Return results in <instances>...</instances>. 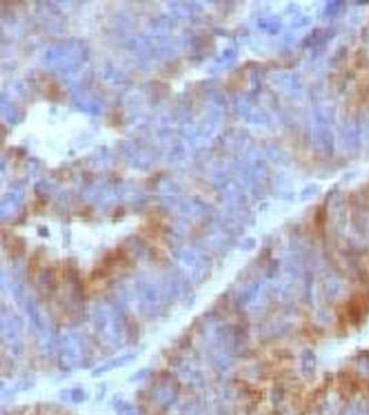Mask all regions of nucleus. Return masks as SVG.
<instances>
[{
	"instance_id": "f257e3e1",
	"label": "nucleus",
	"mask_w": 369,
	"mask_h": 415,
	"mask_svg": "<svg viewBox=\"0 0 369 415\" xmlns=\"http://www.w3.org/2000/svg\"><path fill=\"white\" fill-rule=\"evenodd\" d=\"M179 292V286L173 279H159L153 276H141L133 281L128 296L138 310L145 316H155L173 300Z\"/></svg>"
},
{
	"instance_id": "f03ea898",
	"label": "nucleus",
	"mask_w": 369,
	"mask_h": 415,
	"mask_svg": "<svg viewBox=\"0 0 369 415\" xmlns=\"http://www.w3.org/2000/svg\"><path fill=\"white\" fill-rule=\"evenodd\" d=\"M93 324L105 343L112 347H123L129 340V328L126 316L119 307L111 302H101L92 312Z\"/></svg>"
},
{
	"instance_id": "7ed1b4c3",
	"label": "nucleus",
	"mask_w": 369,
	"mask_h": 415,
	"mask_svg": "<svg viewBox=\"0 0 369 415\" xmlns=\"http://www.w3.org/2000/svg\"><path fill=\"white\" fill-rule=\"evenodd\" d=\"M88 358V347L84 338L76 332H67L61 336L58 345L60 369L72 372L83 366Z\"/></svg>"
},
{
	"instance_id": "20e7f679",
	"label": "nucleus",
	"mask_w": 369,
	"mask_h": 415,
	"mask_svg": "<svg viewBox=\"0 0 369 415\" xmlns=\"http://www.w3.org/2000/svg\"><path fill=\"white\" fill-rule=\"evenodd\" d=\"M3 340L13 356H20L23 350V324L17 314L3 308L0 320Z\"/></svg>"
},
{
	"instance_id": "39448f33",
	"label": "nucleus",
	"mask_w": 369,
	"mask_h": 415,
	"mask_svg": "<svg viewBox=\"0 0 369 415\" xmlns=\"http://www.w3.org/2000/svg\"><path fill=\"white\" fill-rule=\"evenodd\" d=\"M23 305L29 314L34 331L36 332L40 346L45 350H49L52 340V328L49 318L33 298H26Z\"/></svg>"
},
{
	"instance_id": "423d86ee",
	"label": "nucleus",
	"mask_w": 369,
	"mask_h": 415,
	"mask_svg": "<svg viewBox=\"0 0 369 415\" xmlns=\"http://www.w3.org/2000/svg\"><path fill=\"white\" fill-rule=\"evenodd\" d=\"M180 265L182 267V272L187 277H190L195 282L204 281L208 275V265L205 263L204 258L196 256L195 254L191 256H182L180 258Z\"/></svg>"
},
{
	"instance_id": "0eeeda50",
	"label": "nucleus",
	"mask_w": 369,
	"mask_h": 415,
	"mask_svg": "<svg viewBox=\"0 0 369 415\" xmlns=\"http://www.w3.org/2000/svg\"><path fill=\"white\" fill-rule=\"evenodd\" d=\"M136 358H137V354L129 352V354H123V356L115 357V358H113L111 360H107L105 364H103L102 366H100L97 368V369L95 370V372H93V376H100L104 373L111 372L113 370L118 369V368L125 366L127 364H131L132 361L136 360Z\"/></svg>"
}]
</instances>
